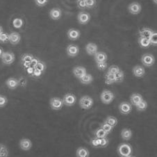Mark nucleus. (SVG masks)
<instances>
[{
  "label": "nucleus",
  "instance_id": "nucleus-51",
  "mask_svg": "<svg viewBox=\"0 0 157 157\" xmlns=\"http://www.w3.org/2000/svg\"><path fill=\"white\" fill-rule=\"evenodd\" d=\"M3 32H4V29L1 25H0V34H2Z\"/></svg>",
  "mask_w": 157,
  "mask_h": 157
},
{
  "label": "nucleus",
  "instance_id": "nucleus-25",
  "mask_svg": "<svg viewBox=\"0 0 157 157\" xmlns=\"http://www.w3.org/2000/svg\"><path fill=\"white\" fill-rule=\"evenodd\" d=\"M138 44H139V46L143 49H147L148 48H150V46L151 45L150 39L143 37H140L138 38Z\"/></svg>",
  "mask_w": 157,
  "mask_h": 157
},
{
  "label": "nucleus",
  "instance_id": "nucleus-13",
  "mask_svg": "<svg viewBox=\"0 0 157 157\" xmlns=\"http://www.w3.org/2000/svg\"><path fill=\"white\" fill-rule=\"evenodd\" d=\"M72 73L76 78L80 79L85 75L87 74V71L84 67L83 66H76L72 70Z\"/></svg>",
  "mask_w": 157,
  "mask_h": 157
},
{
  "label": "nucleus",
  "instance_id": "nucleus-8",
  "mask_svg": "<svg viewBox=\"0 0 157 157\" xmlns=\"http://www.w3.org/2000/svg\"><path fill=\"white\" fill-rule=\"evenodd\" d=\"M90 19H91V16L90 13H88V12L82 10V11H81L78 13L77 20H78V22L79 23L80 25H84L88 24V23L90 22Z\"/></svg>",
  "mask_w": 157,
  "mask_h": 157
},
{
  "label": "nucleus",
  "instance_id": "nucleus-49",
  "mask_svg": "<svg viewBox=\"0 0 157 157\" xmlns=\"http://www.w3.org/2000/svg\"><path fill=\"white\" fill-rule=\"evenodd\" d=\"M34 69H35L34 67L29 66V67H27V69H26V70H27V74L29 75H30V76H31V77H32V75L33 74V72H34Z\"/></svg>",
  "mask_w": 157,
  "mask_h": 157
},
{
  "label": "nucleus",
  "instance_id": "nucleus-19",
  "mask_svg": "<svg viewBox=\"0 0 157 157\" xmlns=\"http://www.w3.org/2000/svg\"><path fill=\"white\" fill-rule=\"evenodd\" d=\"M132 72L133 75H134L136 77L141 78L145 76V70L143 66H141V65H136V66L133 67Z\"/></svg>",
  "mask_w": 157,
  "mask_h": 157
},
{
  "label": "nucleus",
  "instance_id": "nucleus-2",
  "mask_svg": "<svg viewBox=\"0 0 157 157\" xmlns=\"http://www.w3.org/2000/svg\"><path fill=\"white\" fill-rule=\"evenodd\" d=\"M78 104H79L81 108L88 110L92 108L94 104V101L91 97L88 95H84L80 98Z\"/></svg>",
  "mask_w": 157,
  "mask_h": 157
},
{
  "label": "nucleus",
  "instance_id": "nucleus-37",
  "mask_svg": "<svg viewBox=\"0 0 157 157\" xmlns=\"http://www.w3.org/2000/svg\"><path fill=\"white\" fill-rule=\"evenodd\" d=\"M9 42V34L8 33L3 32L0 34V43H6Z\"/></svg>",
  "mask_w": 157,
  "mask_h": 157
},
{
  "label": "nucleus",
  "instance_id": "nucleus-29",
  "mask_svg": "<svg viewBox=\"0 0 157 157\" xmlns=\"http://www.w3.org/2000/svg\"><path fill=\"white\" fill-rule=\"evenodd\" d=\"M94 134H95V136L96 138H99V139L104 138H107V136H108V133H107L103 129H101V127L98 128V129L95 131V133H94Z\"/></svg>",
  "mask_w": 157,
  "mask_h": 157
},
{
  "label": "nucleus",
  "instance_id": "nucleus-38",
  "mask_svg": "<svg viewBox=\"0 0 157 157\" xmlns=\"http://www.w3.org/2000/svg\"><path fill=\"white\" fill-rule=\"evenodd\" d=\"M90 144L93 147H95V148L100 147V139L96 137L92 138L90 140Z\"/></svg>",
  "mask_w": 157,
  "mask_h": 157
},
{
  "label": "nucleus",
  "instance_id": "nucleus-21",
  "mask_svg": "<svg viewBox=\"0 0 157 157\" xmlns=\"http://www.w3.org/2000/svg\"><path fill=\"white\" fill-rule=\"evenodd\" d=\"M94 58H95L96 63H98L106 62L107 59H108V56H107V54L105 52H98L95 55H94Z\"/></svg>",
  "mask_w": 157,
  "mask_h": 157
},
{
  "label": "nucleus",
  "instance_id": "nucleus-17",
  "mask_svg": "<svg viewBox=\"0 0 157 157\" xmlns=\"http://www.w3.org/2000/svg\"><path fill=\"white\" fill-rule=\"evenodd\" d=\"M86 52L90 56H94L98 52V47L95 43H88L86 45Z\"/></svg>",
  "mask_w": 157,
  "mask_h": 157
},
{
  "label": "nucleus",
  "instance_id": "nucleus-10",
  "mask_svg": "<svg viewBox=\"0 0 157 157\" xmlns=\"http://www.w3.org/2000/svg\"><path fill=\"white\" fill-rule=\"evenodd\" d=\"M119 111L123 115L129 114L132 111V105L127 101H122L119 104Z\"/></svg>",
  "mask_w": 157,
  "mask_h": 157
},
{
  "label": "nucleus",
  "instance_id": "nucleus-44",
  "mask_svg": "<svg viewBox=\"0 0 157 157\" xmlns=\"http://www.w3.org/2000/svg\"><path fill=\"white\" fill-rule=\"evenodd\" d=\"M34 2L36 6L39 7H43L48 4L49 0H34Z\"/></svg>",
  "mask_w": 157,
  "mask_h": 157
},
{
  "label": "nucleus",
  "instance_id": "nucleus-7",
  "mask_svg": "<svg viewBox=\"0 0 157 157\" xmlns=\"http://www.w3.org/2000/svg\"><path fill=\"white\" fill-rule=\"evenodd\" d=\"M64 105L67 106H72L77 102V97L72 93H67L62 99Z\"/></svg>",
  "mask_w": 157,
  "mask_h": 157
},
{
  "label": "nucleus",
  "instance_id": "nucleus-45",
  "mask_svg": "<svg viewBox=\"0 0 157 157\" xmlns=\"http://www.w3.org/2000/svg\"><path fill=\"white\" fill-rule=\"evenodd\" d=\"M77 6L81 10H84L86 9V4L85 0H77Z\"/></svg>",
  "mask_w": 157,
  "mask_h": 157
},
{
  "label": "nucleus",
  "instance_id": "nucleus-31",
  "mask_svg": "<svg viewBox=\"0 0 157 157\" xmlns=\"http://www.w3.org/2000/svg\"><path fill=\"white\" fill-rule=\"evenodd\" d=\"M9 150L6 145L0 143V157H9Z\"/></svg>",
  "mask_w": 157,
  "mask_h": 157
},
{
  "label": "nucleus",
  "instance_id": "nucleus-36",
  "mask_svg": "<svg viewBox=\"0 0 157 157\" xmlns=\"http://www.w3.org/2000/svg\"><path fill=\"white\" fill-rule=\"evenodd\" d=\"M46 68H47V65L45 64V63L40 61H40L38 63V64L36 65V66L35 67V69H37L43 72L45 71Z\"/></svg>",
  "mask_w": 157,
  "mask_h": 157
},
{
  "label": "nucleus",
  "instance_id": "nucleus-22",
  "mask_svg": "<svg viewBox=\"0 0 157 157\" xmlns=\"http://www.w3.org/2000/svg\"><path fill=\"white\" fill-rule=\"evenodd\" d=\"M154 31L148 27H143L139 31V33H139L140 37L150 39Z\"/></svg>",
  "mask_w": 157,
  "mask_h": 157
},
{
  "label": "nucleus",
  "instance_id": "nucleus-39",
  "mask_svg": "<svg viewBox=\"0 0 157 157\" xmlns=\"http://www.w3.org/2000/svg\"><path fill=\"white\" fill-rule=\"evenodd\" d=\"M120 68L118 66L113 65L109 67L107 72H109V73H111V74H113V75H116L117 72H118L120 71Z\"/></svg>",
  "mask_w": 157,
  "mask_h": 157
},
{
  "label": "nucleus",
  "instance_id": "nucleus-33",
  "mask_svg": "<svg viewBox=\"0 0 157 157\" xmlns=\"http://www.w3.org/2000/svg\"><path fill=\"white\" fill-rule=\"evenodd\" d=\"M115 78H116V83H122L124 79V73L122 70H120L118 72H117L115 75Z\"/></svg>",
  "mask_w": 157,
  "mask_h": 157
},
{
  "label": "nucleus",
  "instance_id": "nucleus-1",
  "mask_svg": "<svg viewBox=\"0 0 157 157\" xmlns=\"http://www.w3.org/2000/svg\"><path fill=\"white\" fill-rule=\"evenodd\" d=\"M117 151L120 157H127L132 155L133 152V148L130 144L127 143H122L118 145Z\"/></svg>",
  "mask_w": 157,
  "mask_h": 157
},
{
  "label": "nucleus",
  "instance_id": "nucleus-41",
  "mask_svg": "<svg viewBox=\"0 0 157 157\" xmlns=\"http://www.w3.org/2000/svg\"><path fill=\"white\" fill-rule=\"evenodd\" d=\"M8 103V99L6 96L0 95V108H4Z\"/></svg>",
  "mask_w": 157,
  "mask_h": 157
},
{
  "label": "nucleus",
  "instance_id": "nucleus-52",
  "mask_svg": "<svg viewBox=\"0 0 157 157\" xmlns=\"http://www.w3.org/2000/svg\"><path fill=\"white\" fill-rule=\"evenodd\" d=\"M152 2H154V4H156V5H157V0H152Z\"/></svg>",
  "mask_w": 157,
  "mask_h": 157
},
{
  "label": "nucleus",
  "instance_id": "nucleus-11",
  "mask_svg": "<svg viewBox=\"0 0 157 157\" xmlns=\"http://www.w3.org/2000/svg\"><path fill=\"white\" fill-rule=\"evenodd\" d=\"M66 52L70 57H75L79 53V48L77 44H69L66 48Z\"/></svg>",
  "mask_w": 157,
  "mask_h": 157
},
{
  "label": "nucleus",
  "instance_id": "nucleus-12",
  "mask_svg": "<svg viewBox=\"0 0 157 157\" xmlns=\"http://www.w3.org/2000/svg\"><path fill=\"white\" fill-rule=\"evenodd\" d=\"M19 145L21 150L24 151L30 150L32 147V141L29 138H22L20 140Z\"/></svg>",
  "mask_w": 157,
  "mask_h": 157
},
{
  "label": "nucleus",
  "instance_id": "nucleus-34",
  "mask_svg": "<svg viewBox=\"0 0 157 157\" xmlns=\"http://www.w3.org/2000/svg\"><path fill=\"white\" fill-rule=\"evenodd\" d=\"M136 109L138 111H145L147 108V102L143 99L141 102L137 104V105L136 106Z\"/></svg>",
  "mask_w": 157,
  "mask_h": 157
},
{
  "label": "nucleus",
  "instance_id": "nucleus-27",
  "mask_svg": "<svg viewBox=\"0 0 157 157\" xmlns=\"http://www.w3.org/2000/svg\"><path fill=\"white\" fill-rule=\"evenodd\" d=\"M80 82L82 83V84L84 85H88L90 84V83L93 82V77L90 74H86L83 77H82L79 79Z\"/></svg>",
  "mask_w": 157,
  "mask_h": 157
},
{
  "label": "nucleus",
  "instance_id": "nucleus-46",
  "mask_svg": "<svg viewBox=\"0 0 157 157\" xmlns=\"http://www.w3.org/2000/svg\"><path fill=\"white\" fill-rule=\"evenodd\" d=\"M109 143V140L107 138H101L100 139V147H106Z\"/></svg>",
  "mask_w": 157,
  "mask_h": 157
},
{
  "label": "nucleus",
  "instance_id": "nucleus-9",
  "mask_svg": "<svg viewBox=\"0 0 157 157\" xmlns=\"http://www.w3.org/2000/svg\"><path fill=\"white\" fill-rule=\"evenodd\" d=\"M128 10L131 14L132 15H138L142 10V6L138 2H134L131 3L128 6Z\"/></svg>",
  "mask_w": 157,
  "mask_h": 157
},
{
  "label": "nucleus",
  "instance_id": "nucleus-14",
  "mask_svg": "<svg viewBox=\"0 0 157 157\" xmlns=\"http://www.w3.org/2000/svg\"><path fill=\"white\" fill-rule=\"evenodd\" d=\"M33 57L34 56L31 54H25L21 57V63H22V65L25 69H27V67L30 66V63Z\"/></svg>",
  "mask_w": 157,
  "mask_h": 157
},
{
  "label": "nucleus",
  "instance_id": "nucleus-18",
  "mask_svg": "<svg viewBox=\"0 0 157 157\" xmlns=\"http://www.w3.org/2000/svg\"><path fill=\"white\" fill-rule=\"evenodd\" d=\"M49 15L53 20H59L62 16V11L59 8H53L49 11Z\"/></svg>",
  "mask_w": 157,
  "mask_h": 157
},
{
  "label": "nucleus",
  "instance_id": "nucleus-15",
  "mask_svg": "<svg viewBox=\"0 0 157 157\" xmlns=\"http://www.w3.org/2000/svg\"><path fill=\"white\" fill-rule=\"evenodd\" d=\"M67 36L70 40H77L81 36V32L77 29H70L67 32Z\"/></svg>",
  "mask_w": 157,
  "mask_h": 157
},
{
  "label": "nucleus",
  "instance_id": "nucleus-48",
  "mask_svg": "<svg viewBox=\"0 0 157 157\" xmlns=\"http://www.w3.org/2000/svg\"><path fill=\"white\" fill-rule=\"evenodd\" d=\"M39 61H40V59L36 58V57H33V59H32V61H31V63H30V66L34 67V68H35V67L36 66V65L38 64V63Z\"/></svg>",
  "mask_w": 157,
  "mask_h": 157
},
{
  "label": "nucleus",
  "instance_id": "nucleus-20",
  "mask_svg": "<svg viewBox=\"0 0 157 157\" xmlns=\"http://www.w3.org/2000/svg\"><path fill=\"white\" fill-rule=\"evenodd\" d=\"M21 40V36L19 33L11 32L9 34V43L11 44H17Z\"/></svg>",
  "mask_w": 157,
  "mask_h": 157
},
{
  "label": "nucleus",
  "instance_id": "nucleus-30",
  "mask_svg": "<svg viewBox=\"0 0 157 157\" xmlns=\"http://www.w3.org/2000/svg\"><path fill=\"white\" fill-rule=\"evenodd\" d=\"M104 122L107 123V124H109V125H111V127H115L117 124V122L118 121H117V119L116 117L110 116L106 117L105 120H104Z\"/></svg>",
  "mask_w": 157,
  "mask_h": 157
},
{
  "label": "nucleus",
  "instance_id": "nucleus-23",
  "mask_svg": "<svg viewBox=\"0 0 157 157\" xmlns=\"http://www.w3.org/2000/svg\"><path fill=\"white\" fill-rule=\"evenodd\" d=\"M143 100V96L139 93H133L132 95L130 96L131 104L135 106L140 102H141Z\"/></svg>",
  "mask_w": 157,
  "mask_h": 157
},
{
  "label": "nucleus",
  "instance_id": "nucleus-43",
  "mask_svg": "<svg viewBox=\"0 0 157 157\" xmlns=\"http://www.w3.org/2000/svg\"><path fill=\"white\" fill-rule=\"evenodd\" d=\"M107 67H108V64H107L106 62H102V63H97V67L99 70H101V71H103V70H105Z\"/></svg>",
  "mask_w": 157,
  "mask_h": 157
},
{
  "label": "nucleus",
  "instance_id": "nucleus-40",
  "mask_svg": "<svg viewBox=\"0 0 157 157\" xmlns=\"http://www.w3.org/2000/svg\"><path fill=\"white\" fill-rule=\"evenodd\" d=\"M150 41L151 45L157 46V31H154L151 38H150Z\"/></svg>",
  "mask_w": 157,
  "mask_h": 157
},
{
  "label": "nucleus",
  "instance_id": "nucleus-4",
  "mask_svg": "<svg viewBox=\"0 0 157 157\" xmlns=\"http://www.w3.org/2000/svg\"><path fill=\"white\" fill-rule=\"evenodd\" d=\"M1 59L4 65H10L14 63L15 56L14 53H13L11 52H4L1 57Z\"/></svg>",
  "mask_w": 157,
  "mask_h": 157
},
{
  "label": "nucleus",
  "instance_id": "nucleus-5",
  "mask_svg": "<svg viewBox=\"0 0 157 157\" xmlns=\"http://www.w3.org/2000/svg\"><path fill=\"white\" fill-rule=\"evenodd\" d=\"M49 105H50V107L52 110L59 111V110H61L63 108L64 104L62 99L55 97V98H51L50 101H49Z\"/></svg>",
  "mask_w": 157,
  "mask_h": 157
},
{
  "label": "nucleus",
  "instance_id": "nucleus-26",
  "mask_svg": "<svg viewBox=\"0 0 157 157\" xmlns=\"http://www.w3.org/2000/svg\"><path fill=\"white\" fill-rule=\"evenodd\" d=\"M121 137L124 140H129L132 137V132L130 129L124 128L121 132Z\"/></svg>",
  "mask_w": 157,
  "mask_h": 157
},
{
  "label": "nucleus",
  "instance_id": "nucleus-35",
  "mask_svg": "<svg viewBox=\"0 0 157 157\" xmlns=\"http://www.w3.org/2000/svg\"><path fill=\"white\" fill-rule=\"evenodd\" d=\"M100 127L101 128V129H103L105 132L108 133V134H109L110 133L112 132V131H113V127H111V125H109V124H107V123H106L105 122H104L102 124H101L100 125Z\"/></svg>",
  "mask_w": 157,
  "mask_h": 157
},
{
  "label": "nucleus",
  "instance_id": "nucleus-24",
  "mask_svg": "<svg viewBox=\"0 0 157 157\" xmlns=\"http://www.w3.org/2000/svg\"><path fill=\"white\" fill-rule=\"evenodd\" d=\"M76 156L77 157H89L90 152L87 148L84 147H78L76 151Z\"/></svg>",
  "mask_w": 157,
  "mask_h": 157
},
{
  "label": "nucleus",
  "instance_id": "nucleus-16",
  "mask_svg": "<svg viewBox=\"0 0 157 157\" xmlns=\"http://www.w3.org/2000/svg\"><path fill=\"white\" fill-rule=\"evenodd\" d=\"M6 85L10 90H15L20 86V82L16 78L10 77L6 81Z\"/></svg>",
  "mask_w": 157,
  "mask_h": 157
},
{
  "label": "nucleus",
  "instance_id": "nucleus-53",
  "mask_svg": "<svg viewBox=\"0 0 157 157\" xmlns=\"http://www.w3.org/2000/svg\"><path fill=\"white\" fill-rule=\"evenodd\" d=\"M127 157H135V156H133L130 155V156H127Z\"/></svg>",
  "mask_w": 157,
  "mask_h": 157
},
{
  "label": "nucleus",
  "instance_id": "nucleus-50",
  "mask_svg": "<svg viewBox=\"0 0 157 157\" xmlns=\"http://www.w3.org/2000/svg\"><path fill=\"white\" fill-rule=\"evenodd\" d=\"M4 50H3V49H2V48H1V47H0V58H1L2 57V54H4Z\"/></svg>",
  "mask_w": 157,
  "mask_h": 157
},
{
  "label": "nucleus",
  "instance_id": "nucleus-28",
  "mask_svg": "<svg viewBox=\"0 0 157 157\" xmlns=\"http://www.w3.org/2000/svg\"><path fill=\"white\" fill-rule=\"evenodd\" d=\"M105 83L106 85H111L116 83V78H115V75L111 74L109 72H106L105 75Z\"/></svg>",
  "mask_w": 157,
  "mask_h": 157
},
{
  "label": "nucleus",
  "instance_id": "nucleus-6",
  "mask_svg": "<svg viewBox=\"0 0 157 157\" xmlns=\"http://www.w3.org/2000/svg\"><path fill=\"white\" fill-rule=\"evenodd\" d=\"M141 62L145 67H151L155 63V58L151 54H145L141 57Z\"/></svg>",
  "mask_w": 157,
  "mask_h": 157
},
{
  "label": "nucleus",
  "instance_id": "nucleus-42",
  "mask_svg": "<svg viewBox=\"0 0 157 157\" xmlns=\"http://www.w3.org/2000/svg\"><path fill=\"white\" fill-rule=\"evenodd\" d=\"M85 2L87 9H93L96 5V0H85Z\"/></svg>",
  "mask_w": 157,
  "mask_h": 157
},
{
  "label": "nucleus",
  "instance_id": "nucleus-32",
  "mask_svg": "<svg viewBox=\"0 0 157 157\" xmlns=\"http://www.w3.org/2000/svg\"><path fill=\"white\" fill-rule=\"evenodd\" d=\"M13 27L15 29H20L24 25V21H23L22 18L16 17L13 21Z\"/></svg>",
  "mask_w": 157,
  "mask_h": 157
},
{
  "label": "nucleus",
  "instance_id": "nucleus-47",
  "mask_svg": "<svg viewBox=\"0 0 157 157\" xmlns=\"http://www.w3.org/2000/svg\"><path fill=\"white\" fill-rule=\"evenodd\" d=\"M43 72H41V71H40V70H38L37 69H34V72H33L32 77L38 78H40L41 76L43 75Z\"/></svg>",
  "mask_w": 157,
  "mask_h": 157
},
{
  "label": "nucleus",
  "instance_id": "nucleus-3",
  "mask_svg": "<svg viewBox=\"0 0 157 157\" xmlns=\"http://www.w3.org/2000/svg\"><path fill=\"white\" fill-rule=\"evenodd\" d=\"M100 99L104 104H109L114 100V94L109 90H104L100 95Z\"/></svg>",
  "mask_w": 157,
  "mask_h": 157
}]
</instances>
